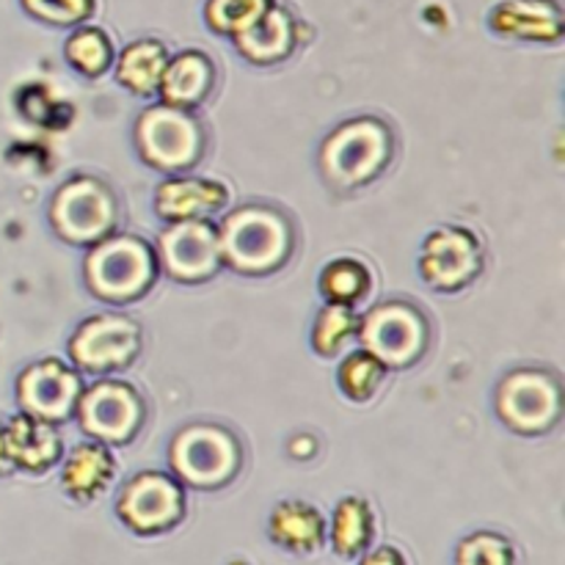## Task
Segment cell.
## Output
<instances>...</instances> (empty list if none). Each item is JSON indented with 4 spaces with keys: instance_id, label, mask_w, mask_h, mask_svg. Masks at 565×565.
Listing matches in <instances>:
<instances>
[{
    "instance_id": "obj_10",
    "label": "cell",
    "mask_w": 565,
    "mask_h": 565,
    "mask_svg": "<svg viewBox=\"0 0 565 565\" xmlns=\"http://www.w3.org/2000/svg\"><path fill=\"white\" fill-rule=\"evenodd\" d=\"M66 353L72 367L83 373H119L141 353V326L119 312L92 315L70 337Z\"/></svg>"
},
{
    "instance_id": "obj_20",
    "label": "cell",
    "mask_w": 565,
    "mask_h": 565,
    "mask_svg": "<svg viewBox=\"0 0 565 565\" xmlns=\"http://www.w3.org/2000/svg\"><path fill=\"white\" fill-rule=\"evenodd\" d=\"M116 478V458L103 441H83L72 447L61 467V489L70 500L88 505L110 489Z\"/></svg>"
},
{
    "instance_id": "obj_24",
    "label": "cell",
    "mask_w": 565,
    "mask_h": 565,
    "mask_svg": "<svg viewBox=\"0 0 565 565\" xmlns=\"http://www.w3.org/2000/svg\"><path fill=\"white\" fill-rule=\"evenodd\" d=\"M320 296L326 303H340V307L356 309L359 303L367 301L370 290H373V274L364 263L353 257L331 259L323 270H320Z\"/></svg>"
},
{
    "instance_id": "obj_27",
    "label": "cell",
    "mask_w": 565,
    "mask_h": 565,
    "mask_svg": "<svg viewBox=\"0 0 565 565\" xmlns=\"http://www.w3.org/2000/svg\"><path fill=\"white\" fill-rule=\"evenodd\" d=\"M274 3L276 0H204V22L218 36L235 39Z\"/></svg>"
},
{
    "instance_id": "obj_23",
    "label": "cell",
    "mask_w": 565,
    "mask_h": 565,
    "mask_svg": "<svg viewBox=\"0 0 565 565\" xmlns=\"http://www.w3.org/2000/svg\"><path fill=\"white\" fill-rule=\"evenodd\" d=\"M169 58V47L160 39H136L121 50L119 61H116V81L138 97H152L158 94Z\"/></svg>"
},
{
    "instance_id": "obj_4",
    "label": "cell",
    "mask_w": 565,
    "mask_h": 565,
    "mask_svg": "<svg viewBox=\"0 0 565 565\" xmlns=\"http://www.w3.org/2000/svg\"><path fill=\"white\" fill-rule=\"evenodd\" d=\"M132 141H136L138 158L149 169L171 177L191 171L202 160L207 136H204L202 121L191 110L160 103L138 114Z\"/></svg>"
},
{
    "instance_id": "obj_3",
    "label": "cell",
    "mask_w": 565,
    "mask_h": 565,
    "mask_svg": "<svg viewBox=\"0 0 565 565\" xmlns=\"http://www.w3.org/2000/svg\"><path fill=\"white\" fill-rule=\"evenodd\" d=\"M395 138L386 121L375 116L342 121L320 143V171L337 188H362L392 163Z\"/></svg>"
},
{
    "instance_id": "obj_5",
    "label": "cell",
    "mask_w": 565,
    "mask_h": 565,
    "mask_svg": "<svg viewBox=\"0 0 565 565\" xmlns=\"http://www.w3.org/2000/svg\"><path fill=\"white\" fill-rule=\"evenodd\" d=\"M243 463L241 441L221 425L196 423L177 430L169 445L171 475L199 491L224 489L237 478Z\"/></svg>"
},
{
    "instance_id": "obj_21",
    "label": "cell",
    "mask_w": 565,
    "mask_h": 565,
    "mask_svg": "<svg viewBox=\"0 0 565 565\" xmlns=\"http://www.w3.org/2000/svg\"><path fill=\"white\" fill-rule=\"evenodd\" d=\"M215 64L202 50H182L166 64L160 77V99L166 105L193 110L213 94Z\"/></svg>"
},
{
    "instance_id": "obj_8",
    "label": "cell",
    "mask_w": 565,
    "mask_h": 565,
    "mask_svg": "<svg viewBox=\"0 0 565 565\" xmlns=\"http://www.w3.org/2000/svg\"><path fill=\"white\" fill-rule=\"evenodd\" d=\"M116 519L141 539L171 533L188 513L185 486L169 472H138L121 486L116 497Z\"/></svg>"
},
{
    "instance_id": "obj_16",
    "label": "cell",
    "mask_w": 565,
    "mask_h": 565,
    "mask_svg": "<svg viewBox=\"0 0 565 565\" xmlns=\"http://www.w3.org/2000/svg\"><path fill=\"white\" fill-rule=\"evenodd\" d=\"M230 202V188L218 180H204L191 174H171L154 188V215L160 221H191L210 218L221 213Z\"/></svg>"
},
{
    "instance_id": "obj_14",
    "label": "cell",
    "mask_w": 565,
    "mask_h": 565,
    "mask_svg": "<svg viewBox=\"0 0 565 565\" xmlns=\"http://www.w3.org/2000/svg\"><path fill=\"white\" fill-rule=\"evenodd\" d=\"M83 379L81 370L61 359H39L28 364L17 379V403L20 412L42 417L47 423H64L75 414L81 401Z\"/></svg>"
},
{
    "instance_id": "obj_7",
    "label": "cell",
    "mask_w": 565,
    "mask_h": 565,
    "mask_svg": "<svg viewBox=\"0 0 565 565\" xmlns=\"http://www.w3.org/2000/svg\"><path fill=\"white\" fill-rule=\"evenodd\" d=\"M359 342L373 353L386 370L412 367L423 359L430 342V323L408 301L375 303L364 318H359Z\"/></svg>"
},
{
    "instance_id": "obj_6",
    "label": "cell",
    "mask_w": 565,
    "mask_h": 565,
    "mask_svg": "<svg viewBox=\"0 0 565 565\" xmlns=\"http://www.w3.org/2000/svg\"><path fill=\"white\" fill-rule=\"evenodd\" d=\"M119 224V199L108 182L77 174L55 191L50 202V226L72 246H94L114 235Z\"/></svg>"
},
{
    "instance_id": "obj_13",
    "label": "cell",
    "mask_w": 565,
    "mask_h": 565,
    "mask_svg": "<svg viewBox=\"0 0 565 565\" xmlns=\"http://www.w3.org/2000/svg\"><path fill=\"white\" fill-rule=\"evenodd\" d=\"M419 276L439 292H458L483 274V243L463 226H439L423 243Z\"/></svg>"
},
{
    "instance_id": "obj_11",
    "label": "cell",
    "mask_w": 565,
    "mask_h": 565,
    "mask_svg": "<svg viewBox=\"0 0 565 565\" xmlns=\"http://www.w3.org/2000/svg\"><path fill=\"white\" fill-rule=\"evenodd\" d=\"M77 423L86 436L103 445H127L147 419V406L136 386L125 381H97L81 392L75 406Z\"/></svg>"
},
{
    "instance_id": "obj_18",
    "label": "cell",
    "mask_w": 565,
    "mask_h": 565,
    "mask_svg": "<svg viewBox=\"0 0 565 565\" xmlns=\"http://www.w3.org/2000/svg\"><path fill=\"white\" fill-rule=\"evenodd\" d=\"M326 522L323 511L307 500H281L268 516V539L281 552L296 557H309L326 546Z\"/></svg>"
},
{
    "instance_id": "obj_31",
    "label": "cell",
    "mask_w": 565,
    "mask_h": 565,
    "mask_svg": "<svg viewBox=\"0 0 565 565\" xmlns=\"http://www.w3.org/2000/svg\"><path fill=\"white\" fill-rule=\"evenodd\" d=\"M359 565H412V563H408L406 552H403L401 546L381 544V546H370V550L359 557Z\"/></svg>"
},
{
    "instance_id": "obj_2",
    "label": "cell",
    "mask_w": 565,
    "mask_h": 565,
    "mask_svg": "<svg viewBox=\"0 0 565 565\" xmlns=\"http://www.w3.org/2000/svg\"><path fill=\"white\" fill-rule=\"evenodd\" d=\"M158 254L136 235H108L94 243L83 263V279L105 303L138 301L158 279Z\"/></svg>"
},
{
    "instance_id": "obj_29",
    "label": "cell",
    "mask_w": 565,
    "mask_h": 565,
    "mask_svg": "<svg viewBox=\"0 0 565 565\" xmlns=\"http://www.w3.org/2000/svg\"><path fill=\"white\" fill-rule=\"evenodd\" d=\"M384 379H386V367L373 356V353L364 351V348L348 353L345 362L340 364V373H337V384H340V390L345 392L351 401H359V403L370 401V397L379 392V386L384 384Z\"/></svg>"
},
{
    "instance_id": "obj_30",
    "label": "cell",
    "mask_w": 565,
    "mask_h": 565,
    "mask_svg": "<svg viewBox=\"0 0 565 565\" xmlns=\"http://www.w3.org/2000/svg\"><path fill=\"white\" fill-rule=\"evenodd\" d=\"M22 11L53 28H77L92 20L97 0H20Z\"/></svg>"
},
{
    "instance_id": "obj_12",
    "label": "cell",
    "mask_w": 565,
    "mask_h": 565,
    "mask_svg": "<svg viewBox=\"0 0 565 565\" xmlns=\"http://www.w3.org/2000/svg\"><path fill=\"white\" fill-rule=\"evenodd\" d=\"M158 265L180 285H202L218 274L221 259L218 226L210 218L174 221L158 237Z\"/></svg>"
},
{
    "instance_id": "obj_9",
    "label": "cell",
    "mask_w": 565,
    "mask_h": 565,
    "mask_svg": "<svg viewBox=\"0 0 565 565\" xmlns=\"http://www.w3.org/2000/svg\"><path fill=\"white\" fill-rule=\"evenodd\" d=\"M497 417L519 436H544L561 423L563 390L550 370H511L497 386Z\"/></svg>"
},
{
    "instance_id": "obj_26",
    "label": "cell",
    "mask_w": 565,
    "mask_h": 565,
    "mask_svg": "<svg viewBox=\"0 0 565 565\" xmlns=\"http://www.w3.org/2000/svg\"><path fill=\"white\" fill-rule=\"evenodd\" d=\"M452 565H522V557L505 533L475 530L456 544Z\"/></svg>"
},
{
    "instance_id": "obj_25",
    "label": "cell",
    "mask_w": 565,
    "mask_h": 565,
    "mask_svg": "<svg viewBox=\"0 0 565 565\" xmlns=\"http://www.w3.org/2000/svg\"><path fill=\"white\" fill-rule=\"evenodd\" d=\"M64 58L66 64L83 77H99L103 72L110 70L116 58L114 42L108 33L97 25H77L75 31L66 36L64 42Z\"/></svg>"
},
{
    "instance_id": "obj_15",
    "label": "cell",
    "mask_w": 565,
    "mask_h": 565,
    "mask_svg": "<svg viewBox=\"0 0 565 565\" xmlns=\"http://www.w3.org/2000/svg\"><path fill=\"white\" fill-rule=\"evenodd\" d=\"M491 33L513 42L555 44L565 33L561 0H500L489 11Z\"/></svg>"
},
{
    "instance_id": "obj_28",
    "label": "cell",
    "mask_w": 565,
    "mask_h": 565,
    "mask_svg": "<svg viewBox=\"0 0 565 565\" xmlns=\"http://www.w3.org/2000/svg\"><path fill=\"white\" fill-rule=\"evenodd\" d=\"M359 331V315L356 309L340 307V303H326L315 318L312 329V348L320 356H334L342 351L351 337Z\"/></svg>"
},
{
    "instance_id": "obj_32",
    "label": "cell",
    "mask_w": 565,
    "mask_h": 565,
    "mask_svg": "<svg viewBox=\"0 0 565 565\" xmlns=\"http://www.w3.org/2000/svg\"><path fill=\"white\" fill-rule=\"evenodd\" d=\"M9 472H14V463H11L9 450H6V434H3V423H0V478Z\"/></svg>"
},
{
    "instance_id": "obj_22",
    "label": "cell",
    "mask_w": 565,
    "mask_h": 565,
    "mask_svg": "<svg viewBox=\"0 0 565 565\" xmlns=\"http://www.w3.org/2000/svg\"><path fill=\"white\" fill-rule=\"evenodd\" d=\"M326 541L342 561H359L375 541V513L364 497H342L331 513Z\"/></svg>"
},
{
    "instance_id": "obj_1",
    "label": "cell",
    "mask_w": 565,
    "mask_h": 565,
    "mask_svg": "<svg viewBox=\"0 0 565 565\" xmlns=\"http://www.w3.org/2000/svg\"><path fill=\"white\" fill-rule=\"evenodd\" d=\"M221 259L246 276H268L290 259L296 232L285 213L268 204H246L218 226Z\"/></svg>"
},
{
    "instance_id": "obj_19",
    "label": "cell",
    "mask_w": 565,
    "mask_h": 565,
    "mask_svg": "<svg viewBox=\"0 0 565 565\" xmlns=\"http://www.w3.org/2000/svg\"><path fill=\"white\" fill-rule=\"evenodd\" d=\"M232 42L248 64H279V61L290 58L292 50L298 47V20L285 6L274 3L252 28L237 33Z\"/></svg>"
},
{
    "instance_id": "obj_17",
    "label": "cell",
    "mask_w": 565,
    "mask_h": 565,
    "mask_svg": "<svg viewBox=\"0 0 565 565\" xmlns=\"http://www.w3.org/2000/svg\"><path fill=\"white\" fill-rule=\"evenodd\" d=\"M3 434L6 450H9L14 469L44 475L61 461L64 441H61L58 430H55V423L20 412L9 419V425H3Z\"/></svg>"
}]
</instances>
